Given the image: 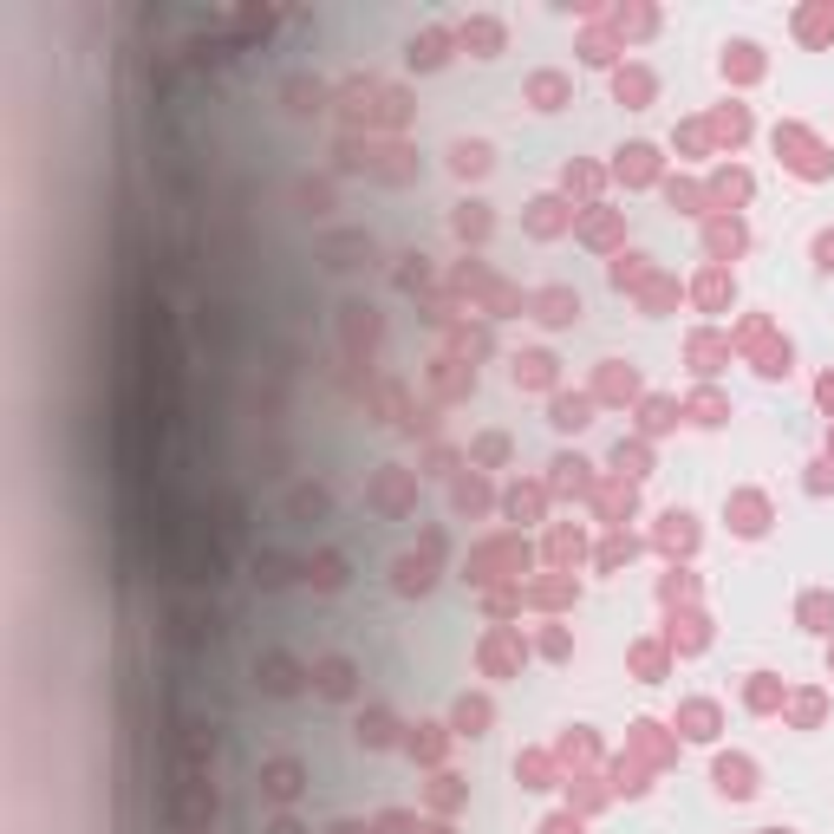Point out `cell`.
<instances>
[{
	"label": "cell",
	"mask_w": 834,
	"mask_h": 834,
	"mask_svg": "<svg viewBox=\"0 0 834 834\" xmlns=\"http://www.w3.org/2000/svg\"><path fill=\"white\" fill-rule=\"evenodd\" d=\"M261 789H267V795H281V802H287V795L300 789V769H294V763H274V769L261 775Z\"/></svg>",
	"instance_id": "cell-1"
},
{
	"label": "cell",
	"mask_w": 834,
	"mask_h": 834,
	"mask_svg": "<svg viewBox=\"0 0 834 834\" xmlns=\"http://www.w3.org/2000/svg\"><path fill=\"white\" fill-rule=\"evenodd\" d=\"M320 691H332V698H340V691H352V665H346V658H326V665H320Z\"/></svg>",
	"instance_id": "cell-2"
},
{
	"label": "cell",
	"mask_w": 834,
	"mask_h": 834,
	"mask_svg": "<svg viewBox=\"0 0 834 834\" xmlns=\"http://www.w3.org/2000/svg\"><path fill=\"white\" fill-rule=\"evenodd\" d=\"M267 691H294V665H287V658L267 665Z\"/></svg>",
	"instance_id": "cell-3"
}]
</instances>
